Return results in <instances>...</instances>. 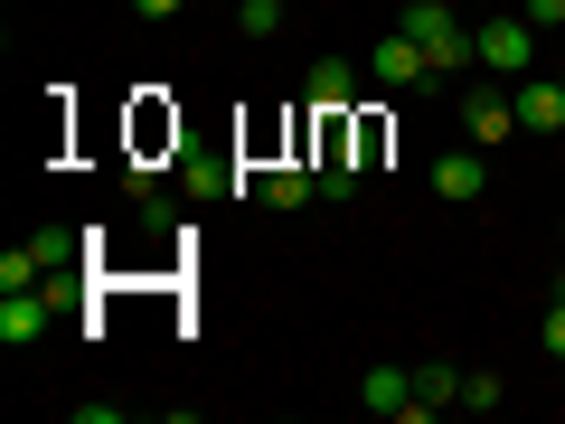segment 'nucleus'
Masks as SVG:
<instances>
[{"instance_id":"13","label":"nucleus","mask_w":565,"mask_h":424,"mask_svg":"<svg viewBox=\"0 0 565 424\" xmlns=\"http://www.w3.org/2000/svg\"><path fill=\"white\" fill-rule=\"evenodd\" d=\"M462 405V368H415V415H444Z\"/></svg>"},{"instance_id":"10","label":"nucleus","mask_w":565,"mask_h":424,"mask_svg":"<svg viewBox=\"0 0 565 424\" xmlns=\"http://www.w3.org/2000/svg\"><path fill=\"white\" fill-rule=\"evenodd\" d=\"M462 123H471V141L490 151V141L519 132V104H509V95H462Z\"/></svg>"},{"instance_id":"20","label":"nucleus","mask_w":565,"mask_h":424,"mask_svg":"<svg viewBox=\"0 0 565 424\" xmlns=\"http://www.w3.org/2000/svg\"><path fill=\"white\" fill-rule=\"evenodd\" d=\"M556 236H565V226H556Z\"/></svg>"},{"instance_id":"19","label":"nucleus","mask_w":565,"mask_h":424,"mask_svg":"<svg viewBox=\"0 0 565 424\" xmlns=\"http://www.w3.org/2000/svg\"><path fill=\"white\" fill-rule=\"evenodd\" d=\"M471 10H490V0H471Z\"/></svg>"},{"instance_id":"17","label":"nucleus","mask_w":565,"mask_h":424,"mask_svg":"<svg viewBox=\"0 0 565 424\" xmlns=\"http://www.w3.org/2000/svg\"><path fill=\"white\" fill-rule=\"evenodd\" d=\"M546 359H565V293L546 303Z\"/></svg>"},{"instance_id":"8","label":"nucleus","mask_w":565,"mask_h":424,"mask_svg":"<svg viewBox=\"0 0 565 424\" xmlns=\"http://www.w3.org/2000/svg\"><path fill=\"white\" fill-rule=\"evenodd\" d=\"M311 189H321V170H311V161H274V170L255 180V199H264V208H311Z\"/></svg>"},{"instance_id":"2","label":"nucleus","mask_w":565,"mask_h":424,"mask_svg":"<svg viewBox=\"0 0 565 424\" xmlns=\"http://www.w3.org/2000/svg\"><path fill=\"white\" fill-rule=\"evenodd\" d=\"M527 57H537V29H527V20H490V29H481V66H490V76L519 85Z\"/></svg>"},{"instance_id":"7","label":"nucleus","mask_w":565,"mask_h":424,"mask_svg":"<svg viewBox=\"0 0 565 424\" xmlns=\"http://www.w3.org/2000/svg\"><path fill=\"white\" fill-rule=\"evenodd\" d=\"M180 189L189 199H226V189H245V170L217 161V151H180Z\"/></svg>"},{"instance_id":"1","label":"nucleus","mask_w":565,"mask_h":424,"mask_svg":"<svg viewBox=\"0 0 565 424\" xmlns=\"http://www.w3.org/2000/svg\"><path fill=\"white\" fill-rule=\"evenodd\" d=\"M396 29L434 57V76H462V66L481 57V29H462V10H452V0H405Z\"/></svg>"},{"instance_id":"5","label":"nucleus","mask_w":565,"mask_h":424,"mask_svg":"<svg viewBox=\"0 0 565 424\" xmlns=\"http://www.w3.org/2000/svg\"><path fill=\"white\" fill-rule=\"evenodd\" d=\"M481 189H490V170H481V141H471V151H444V161H434V199H452V208H462V199H481Z\"/></svg>"},{"instance_id":"9","label":"nucleus","mask_w":565,"mask_h":424,"mask_svg":"<svg viewBox=\"0 0 565 424\" xmlns=\"http://www.w3.org/2000/svg\"><path fill=\"white\" fill-rule=\"evenodd\" d=\"M359 405H367V415H415V378H405V368H367Z\"/></svg>"},{"instance_id":"16","label":"nucleus","mask_w":565,"mask_h":424,"mask_svg":"<svg viewBox=\"0 0 565 424\" xmlns=\"http://www.w3.org/2000/svg\"><path fill=\"white\" fill-rule=\"evenodd\" d=\"M519 20H527V29H556V20H565V0H519Z\"/></svg>"},{"instance_id":"14","label":"nucleus","mask_w":565,"mask_h":424,"mask_svg":"<svg viewBox=\"0 0 565 424\" xmlns=\"http://www.w3.org/2000/svg\"><path fill=\"white\" fill-rule=\"evenodd\" d=\"M236 29H245V39H274V29H282V0H245Z\"/></svg>"},{"instance_id":"11","label":"nucleus","mask_w":565,"mask_h":424,"mask_svg":"<svg viewBox=\"0 0 565 424\" xmlns=\"http://www.w3.org/2000/svg\"><path fill=\"white\" fill-rule=\"evenodd\" d=\"M349 95H359V66H349V57L311 66V114H349Z\"/></svg>"},{"instance_id":"12","label":"nucleus","mask_w":565,"mask_h":424,"mask_svg":"<svg viewBox=\"0 0 565 424\" xmlns=\"http://www.w3.org/2000/svg\"><path fill=\"white\" fill-rule=\"evenodd\" d=\"M39 274H47V245H39V236L0 255V293H39Z\"/></svg>"},{"instance_id":"4","label":"nucleus","mask_w":565,"mask_h":424,"mask_svg":"<svg viewBox=\"0 0 565 424\" xmlns=\"http://www.w3.org/2000/svg\"><path fill=\"white\" fill-rule=\"evenodd\" d=\"M367 66H377V85H424V76H434V57H424V47L405 39V29H386V39H377V57H367Z\"/></svg>"},{"instance_id":"15","label":"nucleus","mask_w":565,"mask_h":424,"mask_svg":"<svg viewBox=\"0 0 565 424\" xmlns=\"http://www.w3.org/2000/svg\"><path fill=\"white\" fill-rule=\"evenodd\" d=\"M500 396H509V386L490 378V368H471V378H462V405H471V415H490V405H500Z\"/></svg>"},{"instance_id":"3","label":"nucleus","mask_w":565,"mask_h":424,"mask_svg":"<svg viewBox=\"0 0 565 424\" xmlns=\"http://www.w3.org/2000/svg\"><path fill=\"white\" fill-rule=\"evenodd\" d=\"M519 132H565V76H519Z\"/></svg>"},{"instance_id":"18","label":"nucleus","mask_w":565,"mask_h":424,"mask_svg":"<svg viewBox=\"0 0 565 424\" xmlns=\"http://www.w3.org/2000/svg\"><path fill=\"white\" fill-rule=\"evenodd\" d=\"M141 20H180V0H132Z\"/></svg>"},{"instance_id":"6","label":"nucleus","mask_w":565,"mask_h":424,"mask_svg":"<svg viewBox=\"0 0 565 424\" xmlns=\"http://www.w3.org/2000/svg\"><path fill=\"white\" fill-rule=\"evenodd\" d=\"M47 311H57L47 293H0V349H29L47 330Z\"/></svg>"}]
</instances>
